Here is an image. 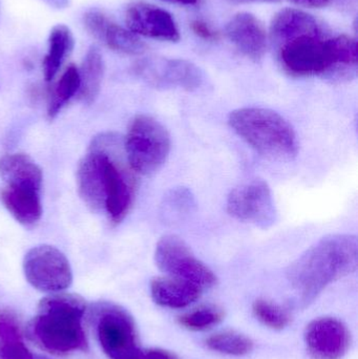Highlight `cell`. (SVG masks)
<instances>
[{
    "label": "cell",
    "mask_w": 358,
    "mask_h": 359,
    "mask_svg": "<svg viewBox=\"0 0 358 359\" xmlns=\"http://www.w3.org/2000/svg\"><path fill=\"white\" fill-rule=\"evenodd\" d=\"M135 73L141 80L158 90H180L197 92L205 84L203 71L183 59L149 57L139 60Z\"/></svg>",
    "instance_id": "10"
},
{
    "label": "cell",
    "mask_w": 358,
    "mask_h": 359,
    "mask_svg": "<svg viewBox=\"0 0 358 359\" xmlns=\"http://www.w3.org/2000/svg\"><path fill=\"white\" fill-rule=\"evenodd\" d=\"M96 332L103 352L109 359H139L136 325L130 314L120 306L99 303L95 307Z\"/></svg>",
    "instance_id": "7"
},
{
    "label": "cell",
    "mask_w": 358,
    "mask_h": 359,
    "mask_svg": "<svg viewBox=\"0 0 358 359\" xmlns=\"http://www.w3.org/2000/svg\"><path fill=\"white\" fill-rule=\"evenodd\" d=\"M128 29L135 35L162 41L178 42L180 33L174 18L163 8L144 1H134L125 10Z\"/></svg>",
    "instance_id": "13"
},
{
    "label": "cell",
    "mask_w": 358,
    "mask_h": 359,
    "mask_svg": "<svg viewBox=\"0 0 358 359\" xmlns=\"http://www.w3.org/2000/svg\"><path fill=\"white\" fill-rule=\"evenodd\" d=\"M206 346L212 351L231 356H243L254 349V341L235 332L216 333L208 337Z\"/></svg>",
    "instance_id": "23"
},
{
    "label": "cell",
    "mask_w": 358,
    "mask_h": 359,
    "mask_svg": "<svg viewBox=\"0 0 358 359\" xmlns=\"http://www.w3.org/2000/svg\"><path fill=\"white\" fill-rule=\"evenodd\" d=\"M23 272L29 284L46 293H59L73 283L69 259L56 247L38 245L25 253Z\"/></svg>",
    "instance_id": "9"
},
{
    "label": "cell",
    "mask_w": 358,
    "mask_h": 359,
    "mask_svg": "<svg viewBox=\"0 0 358 359\" xmlns=\"http://www.w3.org/2000/svg\"><path fill=\"white\" fill-rule=\"evenodd\" d=\"M123 149L132 172L151 176L165 164L172 140L161 122L151 116L139 115L130 122Z\"/></svg>",
    "instance_id": "6"
},
{
    "label": "cell",
    "mask_w": 358,
    "mask_h": 359,
    "mask_svg": "<svg viewBox=\"0 0 358 359\" xmlns=\"http://www.w3.org/2000/svg\"><path fill=\"white\" fill-rule=\"evenodd\" d=\"M104 69V60L100 50L96 46H90L79 69L80 88L77 95L79 101L84 104H92L98 97Z\"/></svg>",
    "instance_id": "20"
},
{
    "label": "cell",
    "mask_w": 358,
    "mask_h": 359,
    "mask_svg": "<svg viewBox=\"0 0 358 359\" xmlns=\"http://www.w3.org/2000/svg\"><path fill=\"white\" fill-rule=\"evenodd\" d=\"M252 310L263 325L273 330H283L291 322V316L287 310L266 299H256Z\"/></svg>",
    "instance_id": "25"
},
{
    "label": "cell",
    "mask_w": 358,
    "mask_h": 359,
    "mask_svg": "<svg viewBox=\"0 0 358 359\" xmlns=\"http://www.w3.org/2000/svg\"><path fill=\"white\" fill-rule=\"evenodd\" d=\"M79 88V69L75 65H69L53 88L46 113L48 119L53 120L57 117L67 102L78 94Z\"/></svg>",
    "instance_id": "22"
},
{
    "label": "cell",
    "mask_w": 358,
    "mask_h": 359,
    "mask_svg": "<svg viewBox=\"0 0 358 359\" xmlns=\"http://www.w3.org/2000/svg\"><path fill=\"white\" fill-rule=\"evenodd\" d=\"M357 264V236L330 234L307 249L290 265L287 280L298 304L307 307L332 283L354 272Z\"/></svg>",
    "instance_id": "3"
},
{
    "label": "cell",
    "mask_w": 358,
    "mask_h": 359,
    "mask_svg": "<svg viewBox=\"0 0 358 359\" xmlns=\"http://www.w3.org/2000/svg\"><path fill=\"white\" fill-rule=\"evenodd\" d=\"M83 25L90 36L104 43L109 50L134 56L146 50V44L138 36L113 22L101 11H88L83 15Z\"/></svg>",
    "instance_id": "14"
},
{
    "label": "cell",
    "mask_w": 358,
    "mask_h": 359,
    "mask_svg": "<svg viewBox=\"0 0 358 359\" xmlns=\"http://www.w3.org/2000/svg\"><path fill=\"white\" fill-rule=\"evenodd\" d=\"M270 33L280 63L294 77L322 76L342 81L357 75V40L345 35L326 37L317 19L303 11H280L271 21Z\"/></svg>",
    "instance_id": "1"
},
{
    "label": "cell",
    "mask_w": 358,
    "mask_h": 359,
    "mask_svg": "<svg viewBox=\"0 0 358 359\" xmlns=\"http://www.w3.org/2000/svg\"><path fill=\"white\" fill-rule=\"evenodd\" d=\"M0 359H48L32 353L25 345L17 320L8 311L0 312Z\"/></svg>",
    "instance_id": "21"
},
{
    "label": "cell",
    "mask_w": 358,
    "mask_h": 359,
    "mask_svg": "<svg viewBox=\"0 0 358 359\" xmlns=\"http://www.w3.org/2000/svg\"><path fill=\"white\" fill-rule=\"evenodd\" d=\"M305 343L315 359H340L350 348V331L336 318H317L307 326Z\"/></svg>",
    "instance_id": "12"
},
{
    "label": "cell",
    "mask_w": 358,
    "mask_h": 359,
    "mask_svg": "<svg viewBox=\"0 0 358 359\" xmlns=\"http://www.w3.org/2000/svg\"><path fill=\"white\" fill-rule=\"evenodd\" d=\"M228 122L233 132L263 157L277 162H291L298 157L296 130L277 111L243 107L231 111Z\"/></svg>",
    "instance_id": "5"
},
{
    "label": "cell",
    "mask_w": 358,
    "mask_h": 359,
    "mask_svg": "<svg viewBox=\"0 0 358 359\" xmlns=\"http://www.w3.org/2000/svg\"><path fill=\"white\" fill-rule=\"evenodd\" d=\"M155 261L167 276L197 285L203 290L212 288L218 280L216 274L191 252L188 245L174 234L160 238L156 245Z\"/></svg>",
    "instance_id": "8"
},
{
    "label": "cell",
    "mask_w": 358,
    "mask_h": 359,
    "mask_svg": "<svg viewBox=\"0 0 358 359\" xmlns=\"http://www.w3.org/2000/svg\"><path fill=\"white\" fill-rule=\"evenodd\" d=\"M224 318V312L216 306H204L179 318V324L191 331H205L218 325Z\"/></svg>",
    "instance_id": "24"
},
{
    "label": "cell",
    "mask_w": 358,
    "mask_h": 359,
    "mask_svg": "<svg viewBox=\"0 0 358 359\" xmlns=\"http://www.w3.org/2000/svg\"><path fill=\"white\" fill-rule=\"evenodd\" d=\"M41 1L55 10H64L71 4V0H41Z\"/></svg>",
    "instance_id": "29"
},
{
    "label": "cell",
    "mask_w": 358,
    "mask_h": 359,
    "mask_svg": "<svg viewBox=\"0 0 358 359\" xmlns=\"http://www.w3.org/2000/svg\"><path fill=\"white\" fill-rule=\"evenodd\" d=\"M191 29L195 35L206 40H214L216 37V33L203 21L195 20L191 22Z\"/></svg>",
    "instance_id": "26"
},
{
    "label": "cell",
    "mask_w": 358,
    "mask_h": 359,
    "mask_svg": "<svg viewBox=\"0 0 358 359\" xmlns=\"http://www.w3.org/2000/svg\"><path fill=\"white\" fill-rule=\"evenodd\" d=\"M233 4H252V2L275 1V0H226Z\"/></svg>",
    "instance_id": "31"
},
{
    "label": "cell",
    "mask_w": 358,
    "mask_h": 359,
    "mask_svg": "<svg viewBox=\"0 0 358 359\" xmlns=\"http://www.w3.org/2000/svg\"><path fill=\"white\" fill-rule=\"evenodd\" d=\"M300 6H309V8H323L328 6L332 0H292Z\"/></svg>",
    "instance_id": "28"
},
{
    "label": "cell",
    "mask_w": 358,
    "mask_h": 359,
    "mask_svg": "<svg viewBox=\"0 0 358 359\" xmlns=\"http://www.w3.org/2000/svg\"><path fill=\"white\" fill-rule=\"evenodd\" d=\"M226 207L231 217L261 229H268L277 222L275 198L270 186L264 180H254L231 190Z\"/></svg>",
    "instance_id": "11"
},
{
    "label": "cell",
    "mask_w": 358,
    "mask_h": 359,
    "mask_svg": "<svg viewBox=\"0 0 358 359\" xmlns=\"http://www.w3.org/2000/svg\"><path fill=\"white\" fill-rule=\"evenodd\" d=\"M229 41L248 58L258 61L266 52L267 37L264 27L258 18L250 13H237L227 23Z\"/></svg>",
    "instance_id": "15"
},
{
    "label": "cell",
    "mask_w": 358,
    "mask_h": 359,
    "mask_svg": "<svg viewBox=\"0 0 358 359\" xmlns=\"http://www.w3.org/2000/svg\"><path fill=\"white\" fill-rule=\"evenodd\" d=\"M162 1L170 2V4H184V6H191L195 4L198 0H162Z\"/></svg>",
    "instance_id": "30"
},
{
    "label": "cell",
    "mask_w": 358,
    "mask_h": 359,
    "mask_svg": "<svg viewBox=\"0 0 358 359\" xmlns=\"http://www.w3.org/2000/svg\"><path fill=\"white\" fill-rule=\"evenodd\" d=\"M75 39L71 29L65 25H57L50 29L48 52L43 58L42 69L46 82L52 81L67 57L73 52Z\"/></svg>",
    "instance_id": "19"
},
{
    "label": "cell",
    "mask_w": 358,
    "mask_h": 359,
    "mask_svg": "<svg viewBox=\"0 0 358 359\" xmlns=\"http://www.w3.org/2000/svg\"><path fill=\"white\" fill-rule=\"evenodd\" d=\"M203 291L197 285L170 276L156 278L151 283L153 302L170 309H181L191 305L199 299Z\"/></svg>",
    "instance_id": "17"
},
{
    "label": "cell",
    "mask_w": 358,
    "mask_h": 359,
    "mask_svg": "<svg viewBox=\"0 0 358 359\" xmlns=\"http://www.w3.org/2000/svg\"><path fill=\"white\" fill-rule=\"evenodd\" d=\"M139 359H178V358L172 352L161 349H153L143 351L142 355Z\"/></svg>",
    "instance_id": "27"
},
{
    "label": "cell",
    "mask_w": 358,
    "mask_h": 359,
    "mask_svg": "<svg viewBox=\"0 0 358 359\" xmlns=\"http://www.w3.org/2000/svg\"><path fill=\"white\" fill-rule=\"evenodd\" d=\"M85 308L79 295L53 293L44 297L27 326L29 339L55 355L85 351L88 341L82 326Z\"/></svg>",
    "instance_id": "4"
},
{
    "label": "cell",
    "mask_w": 358,
    "mask_h": 359,
    "mask_svg": "<svg viewBox=\"0 0 358 359\" xmlns=\"http://www.w3.org/2000/svg\"><path fill=\"white\" fill-rule=\"evenodd\" d=\"M0 201L23 227H34L41 219V190L37 188L6 185L0 190Z\"/></svg>",
    "instance_id": "16"
},
{
    "label": "cell",
    "mask_w": 358,
    "mask_h": 359,
    "mask_svg": "<svg viewBox=\"0 0 358 359\" xmlns=\"http://www.w3.org/2000/svg\"><path fill=\"white\" fill-rule=\"evenodd\" d=\"M122 144L111 134L96 137L77 168L80 198L92 212L106 213L113 225L125 219L135 196L132 170L122 161Z\"/></svg>",
    "instance_id": "2"
},
{
    "label": "cell",
    "mask_w": 358,
    "mask_h": 359,
    "mask_svg": "<svg viewBox=\"0 0 358 359\" xmlns=\"http://www.w3.org/2000/svg\"><path fill=\"white\" fill-rule=\"evenodd\" d=\"M0 178L6 186H27L41 189V168L25 154H8L0 158Z\"/></svg>",
    "instance_id": "18"
}]
</instances>
